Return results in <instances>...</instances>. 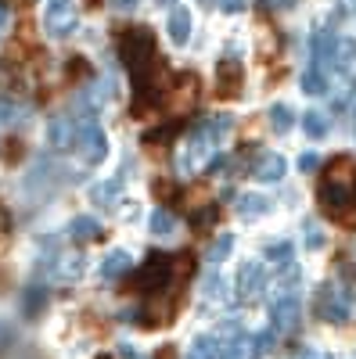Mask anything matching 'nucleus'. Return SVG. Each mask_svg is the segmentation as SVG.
Instances as JSON below:
<instances>
[{"label": "nucleus", "instance_id": "nucleus-25", "mask_svg": "<svg viewBox=\"0 0 356 359\" xmlns=\"http://www.w3.org/2000/svg\"><path fill=\"white\" fill-rule=\"evenodd\" d=\"M328 126H331V123H328V115H324V111H317V108L303 115V130H306V137H310V140L328 137Z\"/></svg>", "mask_w": 356, "mask_h": 359}, {"label": "nucleus", "instance_id": "nucleus-27", "mask_svg": "<svg viewBox=\"0 0 356 359\" xmlns=\"http://www.w3.org/2000/svg\"><path fill=\"white\" fill-rule=\"evenodd\" d=\"M303 94H328V76H324V69H317V65H310L306 72H303Z\"/></svg>", "mask_w": 356, "mask_h": 359}, {"label": "nucleus", "instance_id": "nucleus-16", "mask_svg": "<svg viewBox=\"0 0 356 359\" xmlns=\"http://www.w3.org/2000/svg\"><path fill=\"white\" fill-rule=\"evenodd\" d=\"M259 345H256V334H234L227 345H223V359H259Z\"/></svg>", "mask_w": 356, "mask_h": 359}, {"label": "nucleus", "instance_id": "nucleus-3", "mask_svg": "<svg viewBox=\"0 0 356 359\" xmlns=\"http://www.w3.org/2000/svg\"><path fill=\"white\" fill-rule=\"evenodd\" d=\"M352 309V291L338 284H320L317 287V316L328 323H345Z\"/></svg>", "mask_w": 356, "mask_h": 359}, {"label": "nucleus", "instance_id": "nucleus-39", "mask_svg": "<svg viewBox=\"0 0 356 359\" xmlns=\"http://www.w3.org/2000/svg\"><path fill=\"white\" fill-rule=\"evenodd\" d=\"M266 8H277V11H288V8H295V0H263Z\"/></svg>", "mask_w": 356, "mask_h": 359}, {"label": "nucleus", "instance_id": "nucleus-42", "mask_svg": "<svg viewBox=\"0 0 356 359\" xmlns=\"http://www.w3.org/2000/svg\"><path fill=\"white\" fill-rule=\"evenodd\" d=\"M338 8L342 11H356V0H338Z\"/></svg>", "mask_w": 356, "mask_h": 359}, {"label": "nucleus", "instance_id": "nucleus-14", "mask_svg": "<svg viewBox=\"0 0 356 359\" xmlns=\"http://www.w3.org/2000/svg\"><path fill=\"white\" fill-rule=\"evenodd\" d=\"M47 140H51V147H58V151L72 147V140H76L72 118H69V115H54V118H51V126H47Z\"/></svg>", "mask_w": 356, "mask_h": 359}, {"label": "nucleus", "instance_id": "nucleus-17", "mask_svg": "<svg viewBox=\"0 0 356 359\" xmlns=\"http://www.w3.org/2000/svg\"><path fill=\"white\" fill-rule=\"evenodd\" d=\"M169 40L176 43V47H184L187 40H191V11L187 8H176L173 4V11H169Z\"/></svg>", "mask_w": 356, "mask_h": 359}, {"label": "nucleus", "instance_id": "nucleus-43", "mask_svg": "<svg viewBox=\"0 0 356 359\" xmlns=\"http://www.w3.org/2000/svg\"><path fill=\"white\" fill-rule=\"evenodd\" d=\"M159 4H162V8H173V4H176V0H159Z\"/></svg>", "mask_w": 356, "mask_h": 359}, {"label": "nucleus", "instance_id": "nucleus-35", "mask_svg": "<svg viewBox=\"0 0 356 359\" xmlns=\"http://www.w3.org/2000/svg\"><path fill=\"white\" fill-rule=\"evenodd\" d=\"M137 4H140V0H112V11L115 15H133Z\"/></svg>", "mask_w": 356, "mask_h": 359}, {"label": "nucleus", "instance_id": "nucleus-19", "mask_svg": "<svg viewBox=\"0 0 356 359\" xmlns=\"http://www.w3.org/2000/svg\"><path fill=\"white\" fill-rule=\"evenodd\" d=\"M352 65H356V40H352V36H335L331 69H335V72H349Z\"/></svg>", "mask_w": 356, "mask_h": 359}, {"label": "nucleus", "instance_id": "nucleus-33", "mask_svg": "<svg viewBox=\"0 0 356 359\" xmlns=\"http://www.w3.org/2000/svg\"><path fill=\"white\" fill-rule=\"evenodd\" d=\"M306 248H310V252L324 248V230L317 226V219H306Z\"/></svg>", "mask_w": 356, "mask_h": 359}, {"label": "nucleus", "instance_id": "nucleus-4", "mask_svg": "<svg viewBox=\"0 0 356 359\" xmlns=\"http://www.w3.org/2000/svg\"><path fill=\"white\" fill-rule=\"evenodd\" d=\"M169 280H173V259H169V255H162V252H152V255H147V262L137 269V277H133V291H147V294H155V291H162Z\"/></svg>", "mask_w": 356, "mask_h": 359}, {"label": "nucleus", "instance_id": "nucleus-44", "mask_svg": "<svg viewBox=\"0 0 356 359\" xmlns=\"http://www.w3.org/2000/svg\"><path fill=\"white\" fill-rule=\"evenodd\" d=\"M91 4H94V0H91Z\"/></svg>", "mask_w": 356, "mask_h": 359}, {"label": "nucleus", "instance_id": "nucleus-18", "mask_svg": "<svg viewBox=\"0 0 356 359\" xmlns=\"http://www.w3.org/2000/svg\"><path fill=\"white\" fill-rule=\"evenodd\" d=\"M65 233L72 237V241H79V245L98 241V237H101V219H98V216H76V219L69 223Z\"/></svg>", "mask_w": 356, "mask_h": 359}, {"label": "nucleus", "instance_id": "nucleus-31", "mask_svg": "<svg viewBox=\"0 0 356 359\" xmlns=\"http://www.w3.org/2000/svg\"><path fill=\"white\" fill-rule=\"evenodd\" d=\"M176 83L184 86V94H180V97L173 94V104H176V108H191V104L198 101V79H195V76L187 72V76H180V79H176Z\"/></svg>", "mask_w": 356, "mask_h": 359}, {"label": "nucleus", "instance_id": "nucleus-26", "mask_svg": "<svg viewBox=\"0 0 356 359\" xmlns=\"http://www.w3.org/2000/svg\"><path fill=\"white\" fill-rule=\"evenodd\" d=\"M216 219H220V205H205V208H195V212H191V226H195V233L213 230Z\"/></svg>", "mask_w": 356, "mask_h": 359}, {"label": "nucleus", "instance_id": "nucleus-6", "mask_svg": "<svg viewBox=\"0 0 356 359\" xmlns=\"http://www.w3.org/2000/svg\"><path fill=\"white\" fill-rule=\"evenodd\" d=\"M72 147H79V158H83L86 165H98V162H105V155H108L105 130H101L98 123H83V126L76 130Z\"/></svg>", "mask_w": 356, "mask_h": 359}, {"label": "nucleus", "instance_id": "nucleus-7", "mask_svg": "<svg viewBox=\"0 0 356 359\" xmlns=\"http://www.w3.org/2000/svg\"><path fill=\"white\" fill-rule=\"evenodd\" d=\"M176 306H180V294L176 291H169V287H162V291H155V294H147V306H144V327H162V323H169L173 320V313H176Z\"/></svg>", "mask_w": 356, "mask_h": 359}, {"label": "nucleus", "instance_id": "nucleus-22", "mask_svg": "<svg viewBox=\"0 0 356 359\" xmlns=\"http://www.w3.org/2000/svg\"><path fill=\"white\" fill-rule=\"evenodd\" d=\"M147 230H152L155 237H176V219H173V212L169 208H155L152 216H147Z\"/></svg>", "mask_w": 356, "mask_h": 359}, {"label": "nucleus", "instance_id": "nucleus-36", "mask_svg": "<svg viewBox=\"0 0 356 359\" xmlns=\"http://www.w3.org/2000/svg\"><path fill=\"white\" fill-rule=\"evenodd\" d=\"M216 4L227 11V15H237V11H245V0H216Z\"/></svg>", "mask_w": 356, "mask_h": 359}, {"label": "nucleus", "instance_id": "nucleus-15", "mask_svg": "<svg viewBox=\"0 0 356 359\" xmlns=\"http://www.w3.org/2000/svg\"><path fill=\"white\" fill-rule=\"evenodd\" d=\"M130 269H133L130 252H126V248H112V252L105 255V262H101V277H105V280H119V277H126Z\"/></svg>", "mask_w": 356, "mask_h": 359}, {"label": "nucleus", "instance_id": "nucleus-29", "mask_svg": "<svg viewBox=\"0 0 356 359\" xmlns=\"http://www.w3.org/2000/svg\"><path fill=\"white\" fill-rule=\"evenodd\" d=\"M230 248H234V233H220L216 241H213V248H209V255H205V262H209V269H216L227 255H230Z\"/></svg>", "mask_w": 356, "mask_h": 359}, {"label": "nucleus", "instance_id": "nucleus-1", "mask_svg": "<svg viewBox=\"0 0 356 359\" xmlns=\"http://www.w3.org/2000/svg\"><path fill=\"white\" fill-rule=\"evenodd\" d=\"M317 201H320L324 216L356 226V162L349 155H335L328 165H324Z\"/></svg>", "mask_w": 356, "mask_h": 359}, {"label": "nucleus", "instance_id": "nucleus-24", "mask_svg": "<svg viewBox=\"0 0 356 359\" xmlns=\"http://www.w3.org/2000/svg\"><path fill=\"white\" fill-rule=\"evenodd\" d=\"M25 115H29V108H22V104H15L8 97H0V130H11V126L25 123Z\"/></svg>", "mask_w": 356, "mask_h": 359}, {"label": "nucleus", "instance_id": "nucleus-37", "mask_svg": "<svg viewBox=\"0 0 356 359\" xmlns=\"http://www.w3.org/2000/svg\"><path fill=\"white\" fill-rule=\"evenodd\" d=\"M317 165H320V158H317V155H303V158H299V169H303V172H313Z\"/></svg>", "mask_w": 356, "mask_h": 359}, {"label": "nucleus", "instance_id": "nucleus-30", "mask_svg": "<svg viewBox=\"0 0 356 359\" xmlns=\"http://www.w3.org/2000/svg\"><path fill=\"white\" fill-rule=\"evenodd\" d=\"M295 123V111L288 104H270V130L274 133H288Z\"/></svg>", "mask_w": 356, "mask_h": 359}, {"label": "nucleus", "instance_id": "nucleus-40", "mask_svg": "<svg viewBox=\"0 0 356 359\" xmlns=\"http://www.w3.org/2000/svg\"><path fill=\"white\" fill-rule=\"evenodd\" d=\"M295 359H331V355H324V352H313V348H303Z\"/></svg>", "mask_w": 356, "mask_h": 359}, {"label": "nucleus", "instance_id": "nucleus-10", "mask_svg": "<svg viewBox=\"0 0 356 359\" xmlns=\"http://www.w3.org/2000/svg\"><path fill=\"white\" fill-rule=\"evenodd\" d=\"M242 83H245V69L237 57H223L220 69H216V94L220 97H237L242 94Z\"/></svg>", "mask_w": 356, "mask_h": 359}, {"label": "nucleus", "instance_id": "nucleus-2", "mask_svg": "<svg viewBox=\"0 0 356 359\" xmlns=\"http://www.w3.org/2000/svg\"><path fill=\"white\" fill-rule=\"evenodd\" d=\"M230 130H234V118H230V115H213V118H202V123L191 130L187 144H184L180 172H202L205 165L213 162L216 144L230 137Z\"/></svg>", "mask_w": 356, "mask_h": 359}, {"label": "nucleus", "instance_id": "nucleus-12", "mask_svg": "<svg viewBox=\"0 0 356 359\" xmlns=\"http://www.w3.org/2000/svg\"><path fill=\"white\" fill-rule=\"evenodd\" d=\"M234 212H237V219H245V223L263 219L266 212H270V198H263V194H237Z\"/></svg>", "mask_w": 356, "mask_h": 359}, {"label": "nucleus", "instance_id": "nucleus-20", "mask_svg": "<svg viewBox=\"0 0 356 359\" xmlns=\"http://www.w3.org/2000/svg\"><path fill=\"white\" fill-rule=\"evenodd\" d=\"M187 359H223V341L216 334H202V338L191 341Z\"/></svg>", "mask_w": 356, "mask_h": 359}, {"label": "nucleus", "instance_id": "nucleus-38", "mask_svg": "<svg viewBox=\"0 0 356 359\" xmlns=\"http://www.w3.org/2000/svg\"><path fill=\"white\" fill-rule=\"evenodd\" d=\"M119 359H144L133 345H119Z\"/></svg>", "mask_w": 356, "mask_h": 359}, {"label": "nucleus", "instance_id": "nucleus-11", "mask_svg": "<svg viewBox=\"0 0 356 359\" xmlns=\"http://www.w3.org/2000/svg\"><path fill=\"white\" fill-rule=\"evenodd\" d=\"M108 86H112L108 79H98V83H91V86H86L83 94L76 97V108H79V111H86V115H98V111L108 104V97H112V90H108Z\"/></svg>", "mask_w": 356, "mask_h": 359}, {"label": "nucleus", "instance_id": "nucleus-28", "mask_svg": "<svg viewBox=\"0 0 356 359\" xmlns=\"http://www.w3.org/2000/svg\"><path fill=\"white\" fill-rule=\"evenodd\" d=\"M44 306H47V291H44L40 284H37V287H29V291L22 294V313H25V316H40Z\"/></svg>", "mask_w": 356, "mask_h": 359}, {"label": "nucleus", "instance_id": "nucleus-21", "mask_svg": "<svg viewBox=\"0 0 356 359\" xmlns=\"http://www.w3.org/2000/svg\"><path fill=\"white\" fill-rule=\"evenodd\" d=\"M331 50H335V33L331 29H320V33L313 36V65L328 69L331 65Z\"/></svg>", "mask_w": 356, "mask_h": 359}, {"label": "nucleus", "instance_id": "nucleus-9", "mask_svg": "<svg viewBox=\"0 0 356 359\" xmlns=\"http://www.w3.org/2000/svg\"><path fill=\"white\" fill-rule=\"evenodd\" d=\"M263 287H266L263 262H256V259L242 262V269H237V298H242V302H256Z\"/></svg>", "mask_w": 356, "mask_h": 359}, {"label": "nucleus", "instance_id": "nucleus-32", "mask_svg": "<svg viewBox=\"0 0 356 359\" xmlns=\"http://www.w3.org/2000/svg\"><path fill=\"white\" fill-rule=\"evenodd\" d=\"M266 259H270L277 269L291 266V245H270V248H266Z\"/></svg>", "mask_w": 356, "mask_h": 359}, {"label": "nucleus", "instance_id": "nucleus-34", "mask_svg": "<svg viewBox=\"0 0 356 359\" xmlns=\"http://www.w3.org/2000/svg\"><path fill=\"white\" fill-rule=\"evenodd\" d=\"M176 133V123H169V126H162V130H147L144 133V144H162V140H169Z\"/></svg>", "mask_w": 356, "mask_h": 359}, {"label": "nucleus", "instance_id": "nucleus-5", "mask_svg": "<svg viewBox=\"0 0 356 359\" xmlns=\"http://www.w3.org/2000/svg\"><path fill=\"white\" fill-rule=\"evenodd\" d=\"M79 29V11L76 4H69V0H51L47 11H44V33L51 40H65L72 36Z\"/></svg>", "mask_w": 356, "mask_h": 359}, {"label": "nucleus", "instance_id": "nucleus-13", "mask_svg": "<svg viewBox=\"0 0 356 359\" xmlns=\"http://www.w3.org/2000/svg\"><path fill=\"white\" fill-rule=\"evenodd\" d=\"M284 158L281 155H259V162L252 165V176L259 180V184H281L284 180Z\"/></svg>", "mask_w": 356, "mask_h": 359}, {"label": "nucleus", "instance_id": "nucleus-23", "mask_svg": "<svg viewBox=\"0 0 356 359\" xmlns=\"http://www.w3.org/2000/svg\"><path fill=\"white\" fill-rule=\"evenodd\" d=\"M119 191H123V176L108 180V184H94V187H91V201H94V205L112 208V205H115V198H119Z\"/></svg>", "mask_w": 356, "mask_h": 359}, {"label": "nucleus", "instance_id": "nucleus-41", "mask_svg": "<svg viewBox=\"0 0 356 359\" xmlns=\"http://www.w3.org/2000/svg\"><path fill=\"white\" fill-rule=\"evenodd\" d=\"M4 29H8V4L0 0V33H4Z\"/></svg>", "mask_w": 356, "mask_h": 359}, {"label": "nucleus", "instance_id": "nucleus-8", "mask_svg": "<svg viewBox=\"0 0 356 359\" xmlns=\"http://www.w3.org/2000/svg\"><path fill=\"white\" fill-rule=\"evenodd\" d=\"M270 320H274V331L277 334H291L295 327H299L303 306H299V298H295V291H284L277 302L270 306Z\"/></svg>", "mask_w": 356, "mask_h": 359}]
</instances>
